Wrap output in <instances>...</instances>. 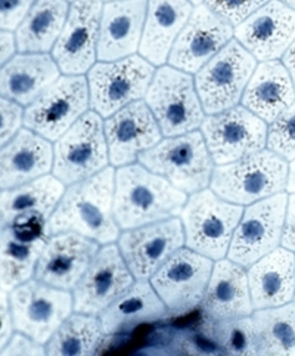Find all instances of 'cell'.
I'll list each match as a JSON object with an SVG mask.
<instances>
[{
	"mask_svg": "<svg viewBox=\"0 0 295 356\" xmlns=\"http://www.w3.org/2000/svg\"><path fill=\"white\" fill-rule=\"evenodd\" d=\"M267 148L285 160L295 159V101L270 123Z\"/></svg>",
	"mask_w": 295,
	"mask_h": 356,
	"instance_id": "36",
	"label": "cell"
},
{
	"mask_svg": "<svg viewBox=\"0 0 295 356\" xmlns=\"http://www.w3.org/2000/svg\"><path fill=\"white\" fill-rule=\"evenodd\" d=\"M186 201V193L142 164L121 165L115 173L114 216L124 231L177 218Z\"/></svg>",
	"mask_w": 295,
	"mask_h": 356,
	"instance_id": "2",
	"label": "cell"
},
{
	"mask_svg": "<svg viewBox=\"0 0 295 356\" xmlns=\"http://www.w3.org/2000/svg\"><path fill=\"white\" fill-rule=\"evenodd\" d=\"M287 189H288L289 193H295V159L291 160V164H289V173H288Z\"/></svg>",
	"mask_w": 295,
	"mask_h": 356,
	"instance_id": "45",
	"label": "cell"
},
{
	"mask_svg": "<svg viewBox=\"0 0 295 356\" xmlns=\"http://www.w3.org/2000/svg\"><path fill=\"white\" fill-rule=\"evenodd\" d=\"M68 0H35L15 30L21 54H47L53 49L68 17Z\"/></svg>",
	"mask_w": 295,
	"mask_h": 356,
	"instance_id": "31",
	"label": "cell"
},
{
	"mask_svg": "<svg viewBox=\"0 0 295 356\" xmlns=\"http://www.w3.org/2000/svg\"><path fill=\"white\" fill-rule=\"evenodd\" d=\"M283 65H285L287 70L289 71V76H291V79L294 81V86H295V40L291 43L287 52L283 54Z\"/></svg>",
	"mask_w": 295,
	"mask_h": 356,
	"instance_id": "44",
	"label": "cell"
},
{
	"mask_svg": "<svg viewBox=\"0 0 295 356\" xmlns=\"http://www.w3.org/2000/svg\"><path fill=\"white\" fill-rule=\"evenodd\" d=\"M17 51V40L12 31L0 29V67H3Z\"/></svg>",
	"mask_w": 295,
	"mask_h": 356,
	"instance_id": "43",
	"label": "cell"
},
{
	"mask_svg": "<svg viewBox=\"0 0 295 356\" xmlns=\"http://www.w3.org/2000/svg\"><path fill=\"white\" fill-rule=\"evenodd\" d=\"M257 59L238 40H230L195 76L198 97L207 114L238 105L257 67Z\"/></svg>",
	"mask_w": 295,
	"mask_h": 356,
	"instance_id": "9",
	"label": "cell"
},
{
	"mask_svg": "<svg viewBox=\"0 0 295 356\" xmlns=\"http://www.w3.org/2000/svg\"><path fill=\"white\" fill-rule=\"evenodd\" d=\"M248 269L254 311L287 305L295 298V256L288 248H275Z\"/></svg>",
	"mask_w": 295,
	"mask_h": 356,
	"instance_id": "25",
	"label": "cell"
},
{
	"mask_svg": "<svg viewBox=\"0 0 295 356\" xmlns=\"http://www.w3.org/2000/svg\"><path fill=\"white\" fill-rule=\"evenodd\" d=\"M282 247L288 248L291 252H295V193L289 195L288 206H287V216L285 225H283L282 234Z\"/></svg>",
	"mask_w": 295,
	"mask_h": 356,
	"instance_id": "42",
	"label": "cell"
},
{
	"mask_svg": "<svg viewBox=\"0 0 295 356\" xmlns=\"http://www.w3.org/2000/svg\"><path fill=\"white\" fill-rule=\"evenodd\" d=\"M2 229H3V223H2V220H0V232H2Z\"/></svg>",
	"mask_w": 295,
	"mask_h": 356,
	"instance_id": "48",
	"label": "cell"
},
{
	"mask_svg": "<svg viewBox=\"0 0 295 356\" xmlns=\"http://www.w3.org/2000/svg\"><path fill=\"white\" fill-rule=\"evenodd\" d=\"M283 3H287V5H289L291 8H294L295 9V0H282Z\"/></svg>",
	"mask_w": 295,
	"mask_h": 356,
	"instance_id": "46",
	"label": "cell"
},
{
	"mask_svg": "<svg viewBox=\"0 0 295 356\" xmlns=\"http://www.w3.org/2000/svg\"><path fill=\"white\" fill-rule=\"evenodd\" d=\"M47 238L26 240L10 227L0 232V290L12 291L34 277Z\"/></svg>",
	"mask_w": 295,
	"mask_h": 356,
	"instance_id": "32",
	"label": "cell"
},
{
	"mask_svg": "<svg viewBox=\"0 0 295 356\" xmlns=\"http://www.w3.org/2000/svg\"><path fill=\"white\" fill-rule=\"evenodd\" d=\"M8 291L0 290V353L8 345V341L12 337V331H14V321H12V312H10V303Z\"/></svg>",
	"mask_w": 295,
	"mask_h": 356,
	"instance_id": "41",
	"label": "cell"
},
{
	"mask_svg": "<svg viewBox=\"0 0 295 356\" xmlns=\"http://www.w3.org/2000/svg\"><path fill=\"white\" fill-rule=\"evenodd\" d=\"M68 2H74V0H68Z\"/></svg>",
	"mask_w": 295,
	"mask_h": 356,
	"instance_id": "50",
	"label": "cell"
},
{
	"mask_svg": "<svg viewBox=\"0 0 295 356\" xmlns=\"http://www.w3.org/2000/svg\"><path fill=\"white\" fill-rule=\"evenodd\" d=\"M192 10L189 0H148L140 55L152 65H162Z\"/></svg>",
	"mask_w": 295,
	"mask_h": 356,
	"instance_id": "27",
	"label": "cell"
},
{
	"mask_svg": "<svg viewBox=\"0 0 295 356\" xmlns=\"http://www.w3.org/2000/svg\"><path fill=\"white\" fill-rule=\"evenodd\" d=\"M103 334L96 315L71 314L46 343V355H92Z\"/></svg>",
	"mask_w": 295,
	"mask_h": 356,
	"instance_id": "34",
	"label": "cell"
},
{
	"mask_svg": "<svg viewBox=\"0 0 295 356\" xmlns=\"http://www.w3.org/2000/svg\"><path fill=\"white\" fill-rule=\"evenodd\" d=\"M205 319H233L254 312L245 268L228 260H217L203 302Z\"/></svg>",
	"mask_w": 295,
	"mask_h": 356,
	"instance_id": "24",
	"label": "cell"
},
{
	"mask_svg": "<svg viewBox=\"0 0 295 356\" xmlns=\"http://www.w3.org/2000/svg\"><path fill=\"white\" fill-rule=\"evenodd\" d=\"M133 282L120 248L105 244L73 289L74 311L98 316Z\"/></svg>",
	"mask_w": 295,
	"mask_h": 356,
	"instance_id": "17",
	"label": "cell"
},
{
	"mask_svg": "<svg viewBox=\"0 0 295 356\" xmlns=\"http://www.w3.org/2000/svg\"><path fill=\"white\" fill-rule=\"evenodd\" d=\"M183 244V223L177 218L126 229L118 236V248L136 280L151 278Z\"/></svg>",
	"mask_w": 295,
	"mask_h": 356,
	"instance_id": "16",
	"label": "cell"
},
{
	"mask_svg": "<svg viewBox=\"0 0 295 356\" xmlns=\"http://www.w3.org/2000/svg\"><path fill=\"white\" fill-rule=\"evenodd\" d=\"M267 130L266 122L244 105L208 114L201 124V132L217 165L233 163L264 149Z\"/></svg>",
	"mask_w": 295,
	"mask_h": 356,
	"instance_id": "14",
	"label": "cell"
},
{
	"mask_svg": "<svg viewBox=\"0 0 295 356\" xmlns=\"http://www.w3.org/2000/svg\"><path fill=\"white\" fill-rule=\"evenodd\" d=\"M108 163V144L96 111L81 115L53 147L52 172L67 186L99 173Z\"/></svg>",
	"mask_w": 295,
	"mask_h": 356,
	"instance_id": "7",
	"label": "cell"
},
{
	"mask_svg": "<svg viewBox=\"0 0 295 356\" xmlns=\"http://www.w3.org/2000/svg\"><path fill=\"white\" fill-rule=\"evenodd\" d=\"M102 0H74L52 58L67 76L85 74L98 58V40L102 18Z\"/></svg>",
	"mask_w": 295,
	"mask_h": 356,
	"instance_id": "15",
	"label": "cell"
},
{
	"mask_svg": "<svg viewBox=\"0 0 295 356\" xmlns=\"http://www.w3.org/2000/svg\"><path fill=\"white\" fill-rule=\"evenodd\" d=\"M65 193V185L55 176L44 175L26 185L0 194V220L3 227L21 216L37 215L49 219Z\"/></svg>",
	"mask_w": 295,
	"mask_h": 356,
	"instance_id": "30",
	"label": "cell"
},
{
	"mask_svg": "<svg viewBox=\"0 0 295 356\" xmlns=\"http://www.w3.org/2000/svg\"><path fill=\"white\" fill-rule=\"evenodd\" d=\"M21 124H24L21 105L0 97V149L19 132Z\"/></svg>",
	"mask_w": 295,
	"mask_h": 356,
	"instance_id": "38",
	"label": "cell"
},
{
	"mask_svg": "<svg viewBox=\"0 0 295 356\" xmlns=\"http://www.w3.org/2000/svg\"><path fill=\"white\" fill-rule=\"evenodd\" d=\"M145 102L165 138L194 132L205 118L192 76L171 65L155 71Z\"/></svg>",
	"mask_w": 295,
	"mask_h": 356,
	"instance_id": "6",
	"label": "cell"
},
{
	"mask_svg": "<svg viewBox=\"0 0 295 356\" xmlns=\"http://www.w3.org/2000/svg\"><path fill=\"white\" fill-rule=\"evenodd\" d=\"M241 101L263 122L273 123L295 101V86L287 67L278 59L260 63Z\"/></svg>",
	"mask_w": 295,
	"mask_h": 356,
	"instance_id": "26",
	"label": "cell"
},
{
	"mask_svg": "<svg viewBox=\"0 0 295 356\" xmlns=\"http://www.w3.org/2000/svg\"><path fill=\"white\" fill-rule=\"evenodd\" d=\"M101 244L76 232L53 234L47 238L40 253L34 278L52 287L71 291L92 260Z\"/></svg>",
	"mask_w": 295,
	"mask_h": 356,
	"instance_id": "21",
	"label": "cell"
},
{
	"mask_svg": "<svg viewBox=\"0 0 295 356\" xmlns=\"http://www.w3.org/2000/svg\"><path fill=\"white\" fill-rule=\"evenodd\" d=\"M139 163L186 194L203 191L214 173V160L199 130L161 139L140 154Z\"/></svg>",
	"mask_w": 295,
	"mask_h": 356,
	"instance_id": "4",
	"label": "cell"
},
{
	"mask_svg": "<svg viewBox=\"0 0 295 356\" xmlns=\"http://www.w3.org/2000/svg\"><path fill=\"white\" fill-rule=\"evenodd\" d=\"M267 2L270 0H204L214 14L235 27Z\"/></svg>",
	"mask_w": 295,
	"mask_h": 356,
	"instance_id": "37",
	"label": "cell"
},
{
	"mask_svg": "<svg viewBox=\"0 0 295 356\" xmlns=\"http://www.w3.org/2000/svg\"><path fill=\"white\" fill-rule=\"evenodd\" d=\"M242 213V206L220 198L212 189L191 194L180 213L186 247L211 260L224 259Z\"/></svg>",
	"mask_w": 295,
	"mask_h": 356,
	"instance_id": "5",
	"label": "cell"
},
{
	"mask_svg": "<svg viewBox=\"0 0 295 356\" xmlns=\"http://www.w3.org/2000/svg\"><path fill=\"white\" fill-rule=\"evenodd\" d=\"M35 0H0V29L14 31L27 17Z\"/></svg>",
	"mask_w": 295,
	"mask_h": 356,
	"instance_id": "39",
	"label": "cell"
},
{
	"mask_svg": "<svg viewBox=\"0 0 295 356\" xmlns=\"http://www.w3.org/2000/svg\"><path fill=\"white\" fill-rule=\"evenodd\" d=\"M167 312L148 280H137L99 315L105 334H117L140 324L155 323Z\"/></svg>",
	"mask_w": 295,
	"mask_h": 356,
	"instance_id": "29",
	"label": "cell"
},
{
	"mask_svg": "<svg viewBox=\"0 0 295 356\" xmlns=\"http://www.w3.org/2000/svg\"><path fill=\"white\" fill-rule=\"evenodd\" d=\"M148 0H111L102 9L98 59L117 61L139 51L144 34Z\"/></svg>",
	"mask_w": 295,
	"mask_h": 356,
	"instance_id": "22",
	"label": "cell"
},
{
	"mask_svg": "<svg viewBox=\"0 0 295 356\" xmlns=\"http://www.w3.org/2000/svg\"><path fill=\"white\" fill-rule=\"evenodd\" d=\"M46 348L42 343L35 341L30 336L18 333L12 334L8 345L2 350V355H44Z\"/></svg>",
	"mask_w": 295,
	"mask_h": 356,
	"instance_id": "40",
	"label": "cell"
},
{
	"mask_svg": "<svg viewBox=\"0 0 295 356\" xmlns=\"http://www.w3.org/2000/svg\"><path fill=\"white\" fill-rule=\"evenodd\" d=\"M53 147L51 140L33 132H19L0 149V189H14L52 170Z\"/></svg>",
	"mask_w": 295,
	"mask_h": 356,
	"instance_id": "23",
	"label": "cell"
},
{
	"mask_svg": "<svg viewBox=\"0 0 295 356\" xmlns=\"http://www.w3.org/2000/svg\"><path fill=\"white\" fill-rule=\"evenodd\" d=\"M189 2L194 3V5H201V3H203V0H189Z\"/></svg>",
	"mask_w": 295,
	"mask_h": 356,
	"instance_id": "47",
	"label": "cell"
},
{
	"mask_svg": "<svg viewBox=\"0 0 295 356\" xmlns=\"http://www.w3.org/2000/svg\"><path fill=\"white\" fill-rule=\"evenodd\" d=\"M288 206L287 194H276L248 206L236 227L228 259L250 268L282 243Z\"/></svg>",
	"mask_w": 295,
	"mask_h": 356,
	"instance_id": "12",
	"label": "cell"
},
{
	"mask_svg": "<svg viewBox=\"0 0 295 356\" xmlns=\"http://www.w3.org/2000/svg\"><path fill=\"white\" fill-rule=\"evenodd\" d=\"M212 268L210 257L182 247L151 277V284L167 312L185 314L203 302Z\"/></svg>",
	"mask_w": 295,
	"mask_h": 356,
	"instance_id": "13",
	"label": "cell"
},
{
	"mask_svg": "<svg viewBox=\"0 0 295 356\" xmlns=\"http://www.w3.org/2000/svg\"><path fill=\"white\" fill-rule=\"evenodd\" d=\"M153 74V65L142 55L94 64L87 74L90 106L108 118L126 105L145 98Z\"/></svg>",
	"mask_w": 295,
	"mask_h": 356,
	"instance_id": "8",
	"label": "cell"
},
{
	"mask_svg": "<svg viewBox=\"0 0 295 356\" xmlns=\"http://www.w3.org/2000/svg\"><path fill=\"white\" fill-rule=\"evenodd\" d=\"M112 165L133 164L142 152L162 138L160 124L145 101H135L106 118L103 123Z\"/></svg>",
	"mask_w": 295,
	"mask_h": 356,
	"instance_id": "20",
	"label": "cell"
},
{
	"mask_svg": "<svg viewBox=\"0 0 295 356\" xmlns=\"http://www.w3.org/2000/svg\"><path fill=\"white\" fill-rule=\"evenodd\" d=\"M90 105L87 79L64 76L44 89L24 111V126L51 142H56L85 115Z\"/></svg>",
	"mask_w": 295,
	"mask_h": 356,
	"instance_id": "11",
	"label": "cell"
},
{
	"mask_svg": "<svg viewBox=\"0 0 295 356\" xmlns=\"http://www.w3.org/2000/svg\"><path fill=\"white\" fill-rule=\"evenodd\" d=\"M204 334L226 353L257 355L254 321L250 316L219 321L205 319Z\"/></svg>",
	"mask_w": 295,
	"mask_h": 356,
	"instance_id": "35",
	"label": "cell"
},
{
	"mask_svg": "<svg viewBox=\"0 0 295 356\" xmlns=\"http://www.w3.org/2000/svg\"><path fill=\"white\" fill-rule=\"evenodd\" d=\"M55 59L47 54H18L0 67V97L30 105L59 79Z\"/></svg>",
	"mask_w": 295,
	"mask_h": 356,
	"instance_id": "28",
	"label": "cell"
},
{
	"mask_svg": "<svg viewBox=\"0 0 295 356\" xmlns=\"http://www.w3.org/2000/svg\"><path fill=\"white\" fill-rule=\"evenodd\" d=\"M114 168L69 185L47 219V235L76 232L102 245L117 241L120 227L114 216Z\"/></svg>",
	"mask_w": 295,
	"mask_h": 356,
	"instance_id": "1",
	"label": "cell"
},
{
	"mask_svg": "<svg viewBox=\"0 0 295 356\" xmlns=\"http://www.w3.org/2000/svg\"><path fill=\"white\" fill-rule=\"evenodd\" d=\"M235 38L258 61H273L295 40V9L270 0L235 29Z\"/></svg>",
	"mask_w": 295,
	"mask_h": 356,
	"instance_id": "19",
	"label": "cell"
},
{
	"mask_svg": "<svg viewBox=\"0 0 295 356\" xmlns=\"http://www.w3.org/2000/svg\"><path fill=\"white\" fill-rule=\"evenodd\" d=\"M233 26L205 3L196 5L169 55L171 67L196 74L235 35Z\"/></svg>",
	"mask_w": 295,
	"mask_h": 356,
	"instance_id": "18",
	"label": "cell"
},
{
	"mask_svg": "<svg viewBox=\"0 0 295 356\" xmlns=\"http://www.w3.org/2000/svg\"><path fill=\"white\" fill-rule=\"evenodd\" d=\"M287 160L270 149L250 154L214 169L210 186L220 198L233 204L250 206L283 193L288 184Z\"/></svg>",
	"mask_w": 295,
	"mask_h": 356,
	"instance_id": "3",
	"label": "cell"
},
{
	"mask_svg": "<svg viewBox=\"0 0 295 356\" xmlns=\"http://www.w3.org/2000/svg\"><path fill=\"white\" fill-rule=\"evenodd\" d=\"M103 2H111V0H103Z\"/></svg>",
	"mask_w": 295,
	"mask_h": 356,
	"instance_id": "49",
	"label": "cell"
},
{
	"mask_svg": "<svg viewBox=\"0 0 295 356\" xmlns=\"http://www.w3.org/2000/svg\"><path fill=\"white\" fill-rule=\"evenodd\" d=\"M14 328L46 345L65 319L73 314L74 299L39 280H30L9 291Z\"/></svg>",
	"mask_w": 295,
	"mask_h": 356,
	"instance_id": "10",
	"label": "cell"
},
{
	"mask_svg": "<svg viewBox=\"0 0 295 356\" xmlns=\"http://www.w3.org/2000/svg\"><path fill=\"white\" fill-rule=\"evenodd\" d=\"M257 355H295V303H287L253 315Z\"/></svg>",
	"mask_w": 295,
	"mask_h": 356,
	"instance_id": "33",
	"label": "cell"
}]
</instances>
